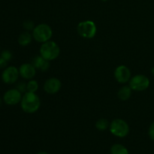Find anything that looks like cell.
<instances>
[{
    "mask_svg": "<svg viewBox=\"0 0 154 154\" xmlns=\"http://www.w3.org/2000/svg\"><path fill=\"white\" fill-rule=\"evenodd\" d=\"M39 53L43 58L51 62L58 58L60 54V48L55 42L50 40L42 44Z\"/></svg>",
    "mask_w": 154,
    "mask_h": 154,
    "instance_id": "obj_2",
    "label": "cell"
},
{
    "mask_svg": "<svg viewBox=\"0 0 154 154\" xmlns=\"http://www.w3.org/2000/svg\"><path fill=\"white\" fill-rule=\"evenodd\" d=\"M22 93L17 89L13 88L7 90L3 95V102L8 105H16L20 103L22 99Z\"/></svg>",
    "mask_w": 154,
    "mask_h": 154,
    "instance_id": "obj_8",
    "label": "cell"
},
{
    "mask_svg": "<svg viewBox=\"0 0 154 154\" xmlns=\"http://www.w3.org/2000/svg\"><path fill=\"white\" fill-rule=\"evenodd\" d=\"M37 154H49V153H47V152L45 151H42V152H38Z\"/></svg>",
    "mask_w": 154,
    "mask_h": 154,
    "instance_id": "obj_23",
    "label": "cell"
},
{
    "mask_svg": "<svg viewBox=\"0 0 154 154\" xmlns=\"http://www.w3.org/2000/svg\"><path fill=\"white\" fill-rule=\"evenodd\" d=\"M114 75L116 81L122 84L129 82L131 78H132V73H131L130 69L124 65H120V66H117L114 70Z\"/></svg>",
    "mask_w": 154,
    "mask_h": 154,
    "instance_id": "obj_9",
    "label": "cell"
},
{
    "mask_svg": "<svg viewBox=\"0 0 154 154\" xmlns=\"http://www.w3.org/2000/svg\"><path fill=\"white\" fill-rule=\"evenodd\" d=\"M32 64L35 66L36 69L40 70L41 72H46L50 68V61L45 60L41 55L33 57L32 60Z\"/></svg>",
    "mask_w": 154,
    "mask_h": 154,
    "instance_id": "obj_12",
    "label": "cell"
},
{
    "mask_svg": "<svg viewBox=\"0 0 154 154\" xmlns=\"http://www.w3.org/2000/svg\"><path fill=\"white\" fill-rule=\"evenodd\" d=\"M2 100H3V99H2L1 98H0V107H1L2 104Z\"/></svg>",
    "mask_w": 154,
    "mask_h": 154,
    "instance_id": "obj_25",
    "label": "cell"
},
{
    "mask_svg": "<svg viewBox=\"0 0 154 154\" xmlns=\"http://www.w3.org/2000/svg\"><path fill=\"white\" fill-rule=\"evenodd\" d=\"M33 37L32 34L28 31H24L18 37V44L22 47H26L31 44Z\"/></svg>",
    "mask_w": 154,
    "mask_h": 154,
    "instance_id": "obj_13",
    "label": "cell"
},
{
    "mask_svg": "<svg viewBox=\"0 0 154 154\" xmlns=\"http://www.w3.org/2000/svg\"><path fill=\"white\" fill-rule=\"evenodd\" d=\"M62 87V83L57 78H50L44 84V90L49 95H54L58 93Z\"/></svg>",
    "mask_w": 154,
    "mask_h": 154,
    "instance_id": "obj_10",
    "label": "cell"
},
{
    "mask_svg": "<svg viewBox=\"0 0 154 154\" xmlns=\"http://www.w3.org/2000/svg\"><path fill=\"white\" fill-rule=\"evenodd\" d=\"M132 90L129 86H123L117 92V96L121 101H127L132 96Z\"/></svg>",
    "mask_w": 154,
    "mask_h": 154,
    "instance_id": "obj_14",
    "label": "cell"
},
{
    "mask_svg": "<svg viewBox=\"0 0 154 154\" xmlns=\"http://www.w3.org/2000/svg\"><path fill=\"white\" fill-rule=\"evenodd\" d=\"M78 33L84 38L91 39L96 36L97 27L96 23L92 20H84L80 22L77 26Z\"/></svg>",
    "mask_w": 154,
    "mask_h": 154,
    "instance_id": "obj_5",
    "label": "cell"
},
{
    "mask_svg": "<svg viewBox=\"0 0 154 154\" xmlns=\"http://www.w3.org/2000/svg\"><path fill=\"white\" fill-rule=\"evenodd\" d=\"M111 154H129V150L125 146L120 144H115L111 146Z\"/></svg>",
    "mask_w": 154,
    "mask_h": 154,
    "instance_id": "obj_15",
    "label": "cell"
},
{
    "mask_svg": "<svg viewBox=\"0 0 154 154\" xmlns=\"http://www.w3.org/2000/svg\"><path fill=\"white\" fill-rule=\"evenodd\" d=\"M129 85L134 91L142 92L150 87V79L146 75L139 74L131 78Z\"/></svg>",
    "mask_w": 154,
    "mask_h": 154,
    "instance_id": "obj_6",
    "label": "cell"
},
{
    "mask_svg": "<svg viewBox=\"0 0 154 154\" xmlns=\"http://www.w3.org/2000/svg\"><path fill=\"white\" fill-rule=\"evenodd\" d=\"M41 106V99L35 93L26 92L20 102V107L26 114H34Z\"/></svg>",
    "mask_w": 154,
    "mask_h": 154,
    "instance_id": "obj_1",
    "label": "cell"
},
{
    "mask_svg": "<svg viewBox=\"0 0 154 154\" xmlns=\"http://www.w3.org/2000/svg\"><path fill=\"white\" fill-rule=\"evenodd\" d=\"M151 73H152V75H153V76L154 77V66L152 68V69H151Z\"/></svg>",
    "mask_w": 154,
    "mask_h": 154,
    "instance_id": "obj_24",
    "label": "cell"
},
{
    "mask_svg": "<svg viewBox=\"0 0 154 154\" xmlns=\"http://www.w3.org/2000/svg\"><path fill=\"white\" fill-rule=\"evenodd\" d=\"M38 83L35 80H29V82H27V92L29 93H36L38 90Z\"/></svg>",
    "mask_w": 154,
    "mask_h": 154,
    "instance_id": "obj_17",
    "label": "cell"
},
{
    "mask_svg": "<svg viewBox=\"0 0 154 154\" xmlns=\"http://www.w3.org/2000/svg\"><path fill=\"white\" fill-rule=\"evenodd\" d=\"M100 1L104 2H108V1H109V0H100Z\"/></svg>",
    "mask_w": 154,
    "mask_h": 154,
    "instance_id": "obj_26",
    "label": "cell"
},
{
    "mask_svg": "<svg viewBox=\"0 0 154 154\" xmlns=\"http://www.w3.org/2000/svg\"><path fill=\"white\" fill-rule=\"evenodd\" d=\"M32 34L34 40L43 44L51 40L53 36V30L48 24L40 23L35 26Z\"/></svg>",
    "mask_w": 154,
    "mask_h": 154,
    "instance_id": "obj_3",
    "label": "cell"
},
{
    "mask_svg": "<svg viewBox=\"0 0 154 154\" xmlns=\"http://www.w3.org/2000/svg\"><path fill=\"white\" fill-rule=\"evenodd\" d=\"M20 76L19 69L15 66H8L2 73V80L6 84H14Z\"/></svg>",
    "mask_w": 154,
    "mask_h": 154,
    "instance_id": "obj_7",
    "label": "cell"
},
{
    "mask_svg": "<svg viewBox=\"0 0 154 154\" xmlns=\"http://www.w3.org/2000/svg\"><path fill=\"white\" fill-rule=\"evenodd\" d=\"M109 130L112 135L118 138H125L129 133V126L123 119H114L110 123Z\"/></svg>",
    "mask_w": 154,
    "mask_h": 154,
    "instance_id": "obj_4",
    "label": "cell"
},
{
    "mask_svg": "<svg viewBox=\"0 0 154 154\" xmlns=\"http://www.w3.org/2000/svg\"><path fill=\"white\" fill-rule=\"evenodd\" d=\"M18 69H19L20 76L26 80L33 79L35 76L36 70H37L32 63H23Z\"/></svg>",
    "mask_w": 154,
    "mask_h": 154,
    "instance_id": "obj_11",
    "label": "cell"
},
{
    "mask_svg": "<svg viewBox=\"0 0 154 154\" xmlns=\"http://www.w3.org/2000/svg\"><path fill=\"white\" fill-rule=\"evenodd\" d=\"M27 83L25 82H19L16 85V89H17L20 93H24L27 92Z\"/></svg>",
    "mask_w": 154,
    "mask_h": 154,
    "instance_id": "obj_20",
    "label": "cell"
},
{
    "mask_svg": "<svg viewBox=\"0 0 154 154\" xmlns=\"http://www.w3.org/2000/svg\"><path fill=\"white\" fill-rule=\"evenodd\" d=\"M0 57H2L7 62H9L11 60L12 57H13V54H12L11 51H10L9 50H4V51H2Z\"/></svg>",
    "mask_w": 154,
    "mask_h": 154,
    "instance_id": "obj_19",
    "label": "cell"
},
{
    "mask_svg": "<svg viewBox=\"0 0 154 154\" xmlns=\"http://www.w3.org/2000/svg\"><path fill=\"white\" fill-rule=\"evenodd\" d=\"M8 62H7L5 60H4L2 57H0V69H5L8 66Z\"/></svg>",
    "mask_w": 154,
    "mask_h": 154,
    "instance_id": "obj_22",
    "label": "cell"
},
{
    "mask_svg": "<svg viewBox=\"0 0 154 154\" xmlns=\"http://www.w3.org/2000/svg\"><path fill=\"white\" fill-rule=\"evenodd\" d=\"M110 126V123L108 120L105 118H101L98 120L96 123V128L99 131H105Z\"/></svg>",
    "mask_w": 154,
    "mask_h": 154,
    "instance_id": "obj_16",
    "label": "cell"
},
{
    "mask_svg": "<svg viewBox=\"0 0 154 154\" xmlns=\"http://www.w3.org/2000/svg\"><path fill=\"white\" fill-rule=\"evenodd\" d=\"M23 26L25 29L26 31L32 32L33 29H35V25L34 22H33L32 20H26L23 21Z\"/></svg>",
    "mask_w": 154,
    "mask_h": 154,
    "instance_id": "obj_18",
    "label": "cell"
},
{
    "mask_svg": "<svg viewBox=\"0 0 154 154\" xmlns=\"http://www.w3.org/2000/svg\"><path fill=\"white\" fill-rule=\"evenodd\" d=\"M148 135L151 140L154 141V121L150 124L148 129Z\"/></svg>",
    "mask_w": 154,
    "mask_h": 154,
    "instance_id": "obj_21",
    "label": "cell"
}]
</instances>
